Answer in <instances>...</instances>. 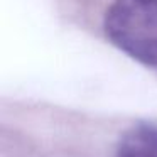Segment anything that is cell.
Instances as JSON below:
<instances>
[{"label": "cell", "instance_id": "obj_1", "mask_svg": "<svg viewBox=\"0 0 157 157\" xmlns=\"http://www.w3.org/2000/svg\"><path fill=\"white\" fill-rule=\"evenodd\" d=\"M69 25L157 71V0H54Z\"/></svg>", "mask_w": 157, "mask_h": 157}, {"label": "cell", "instance_id": "obj_2", "mask_svg": "<svg viewBox=\"0 0 157 157\" xmlns=\"http://www.w3.org/2000/svg\"><path fill=\"white\" fill-rule=\"evenodd\" d=\"M117 157H157V125L140 122L123 132Z\"/></svg>", "mask_w": 157, "mask_h": 157}]
</instances>
